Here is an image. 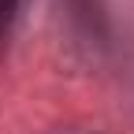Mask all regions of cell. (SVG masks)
<instances>
[{"instance_id":"6da1fadb","label":"cell","mask_w":134,"mask_h":134,"mask_svg":"<svg viewBox=\"0 0 134 134\" xmlns=\"http://www.w3.org/2000/svg\"><path fill=\"white\" fill-rule=\"evenodd\" d=\"M23 8H26V0H0V52L8 48V41H11L15 26H19Z\"/></svg>"}]
</instances>
